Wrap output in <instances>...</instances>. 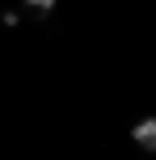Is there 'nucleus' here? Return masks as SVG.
<instances>
[{"mask_svg":"<svg viewBox=\"0 0 156 160\" xmlns=\"http://www.w3.org/2000/svg\"><path fill=\"white\" fill-rule=\"evenodd\" d=\"M131 135H135V143H139V148H148V152H156V118H139Z\"/></svg>","mask_w":156,"mask_h":160,"instance_id":"obj_1","label":"nucleus"},{"mask_svg":"<svg viewBox=\"0 0 156 160\" xmlns=\"http://www.w3.org/2000/svg\"><path fill=\"white\" fill-rule=\"evenodd\" d=\"M30 4V13L34 17H47V13H55V0H25Z\"/></svg>","mask_w":156,"mask_h":160,"instance_id":"obj_2","label":"nucleus"},{"mask_svg":"<svg viewBox=\"0 0 156 160\" xmlns=\"http://www.w3.org/2000/svg\"><path fill=\"white\" fill-rule=\"evenodd\" d=\"M0 21H4V25H17L21 17H17V8H4V13H0Z\"/></svg>","mask_w":156,"mask_h":160,"instance_id":"obj_3","label":"nucleus"}]
</instances>
